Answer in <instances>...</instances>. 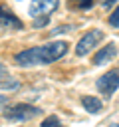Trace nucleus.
Listing matches in <instances>:
<instances>
[{"label": "nucleus", "instance_id": "nucleus-1", "mask_svg": "<svg viewBox=\"0 0 119 127\" xmlns=\"http://www.w3.org/2000/svg\"><path fill=\"white\" fill-rule=\"evenodd\" d=\"M65 52H67V44L58 40V42L38 46V48H30V50L16 54V62L20 65H46V64L60 60L61 56H65Z\"/></svg>", "mask_w": 119, "mask_h": 127}, {"label": "nucleus", "instance_id": "nucleus-2", "mask_svg": "<svg viewBox=\"0 0 119 127\" xmlns=\"http://www.w3.org/2000/svg\"><path fill=\"white\" fill-rule=\"evenodd\" d=\"M38 113H42L38 107L34 105H28V103H16V105H10L6 107L4 111V117L8 121H28L32 117H36Z\"/></svg>", "mask_w": 119, "mask_h": 127}, {"label": "nucleus", "instance_id": "nucleus-3", "mask_svg": "<svg viewBox=\"0 0 119 127\" xmlns=\"http://www.w3.org/2000/svg\"><path fill=\"white\" fill-rule=\"evenodd\" d=\"M117 87H119V69H111V71L103 73V75L97 79V89H99L105 97H111Z\"/></svg>", "mask_w": 119, "mask_h": 127}, {"label": "nucleus", "instance_id": "nucleus-4", "mask_svg": "<svg viewBox=\"0 0 119 127\" xmlns=\"http://www.w3.org/2000/svg\"><path fill=\"white\" fill-rule=\"evenodd\" d=\"M101 38H103V32H101V30H91V32H87V34L77 42L75 54H77V56H85L89 50H93V48L101 42Z\"/></svg>", "mask_w": 119, "mask_h": 127}, {"label": "nucleus", "instance_id": "nucleus-5", "mask_svg": "<svg viewBox=\"0 0 119 127\" xmlns=\"http://www.w3.org/2000/svg\"><path fill=\"white\" fill-rule=\"evenodd\" d=\"M56 8H58L56 0H44V2H32L28 10L34 18H40V16H50Z\"/></svg>", "mask_w": 119, "mask_h": 127}, {"label": "nucleus", "instance_id": "nucleus-6", "mask_svg": "<svg viewBox=\"0 0 119 127\" xmlns=\"http://www.w3.org/2000/svg\"><path fill=\"white\" fill-rule=\"evenodd\" d=\"M115 56H117L115 44H107L103 50H99V52L93 56V64H95V65H103V64H107V62H111Z\"/></svg>", "mask_w": 119, "mask_h": 127}, {"label": "nucleus", "instance_id": "nucleus-7", "mask_svg": "<svg viewBox=\"0 0 119 127\" xmlns=\"http://www.w3.org/2000/svg\"><path fill=\"white\" fill-rule=\"evenodd\" d=\"M0 26L2 28H22V22L16 18V14L14 12H10V10H6L4 6H0Z\"/></svg>", "mask_w": 119, "mask_h": 127}, {"label": "nucleus", "instance_id": "nucleus-8", "mask_svg": "<svg viewBox=\"0 0 119 127\" xmlns=\"http://www.w3.org/2000/svg\"><path fill=\"white\" fill-rule=\"evenodd\" d=\"M20 85V81L8 73V69L0 64V89H16Z\"/></svg>", "mask_w": 119, "mask_h": 127}, {"label": "nucleus", "instance_id": "nucleus-9", "mask_svg": "<svg viewBox=\"0 0 119 127\" xmlns=\"http://www.w3.org/2000/svg\"><path fill=\"white\" fill-rule=\"evenodd\" d=\"M81 103H83V107L87 109V113H97V111L103 107L101 99H99V97H93V95H85V97L81 99Z\"/></svg>", "mask_w": 119, "mask_h": 127}, {"label": "nucleus", "instance_id": "nucleus-10", "mask_svg": "<svg viewBox=\"0 0 119 127\" xmlns=\"http://www.w3.org/2000/svg\"><path fill=\"white\" fill-rule=\"evenodd\" d=\"M42 127H63V125L60 123V119H58L56 115H50L48 119L42 121Z\"/></svg>", "mask_w": 119, "mask_h": 127}, {"label": "nucleus", "instance_id": "nucleus-11", "mask_svg": "<svg viewBox=\"0 0 119 127\" xmlns=\"http://www.w3.org/2000/svg\"><path fill=\"white\" fill-rule=\"evenodd\" d=\"M109 24L113 26V28H119V6L115 8V12L111 14V18H109Z\"/></svg>", "mask_w": 119, "mask_h": 127}, {"label": "nucleus", "instance_id": "nucleus-12", "mask_svg": "<svg viewBox=\"0 0 119 127\" xmlns=\"http://www.w3.org/2000/svg\"><path fill=\"white\" fill-rule=\"evenodd\" d=\"M48 22H50V18H48V16H40V18H36V20H34V26H36V28H42V26H46Z\"/></svg>", "mask_w": 119, "mask_h": 127}, {"label": "nucleus", "instance_id": "nucleus-13", "mask_svg": "<svg viewBox=\"0 0 119 127\" xmlns=\"http://www.w3.org/2000/svg\"><path fill=\"white\" fill-rule=\"evenodd\" d=\"M93 6V2H81L79 4V8H91Z\"/></svg>", "mask_w": 119, "mask_h": 127}, {"label": "nucleus", "instance_id": "nucleus-14", "mask_svg": "<svg viewBox=\"0 0 119 127\" xmlns=\"http://www.w3.org/2000/svg\"><path fill=\"white\" fill-rule=\"evenodd\" d=\"M4 101H6V97H2V95H0V107H2V103H4Z\"/></svg>", "mask_w": 119, "mask_h": 127}, {"label": "nucleus", "instance_id": "nucleus-15", "mask_svg": "<svg viewBox=\"0 0 119 127\" xmlns=\"http://www.w3.org/2000/svg\"><path fill=\"white\" fill-rule=\"evenodd\" d=\"M109 127H119V123H111V125H109Z\"/></svg>", "mask_w": 119, "mask_h": 127}]
</instances>
